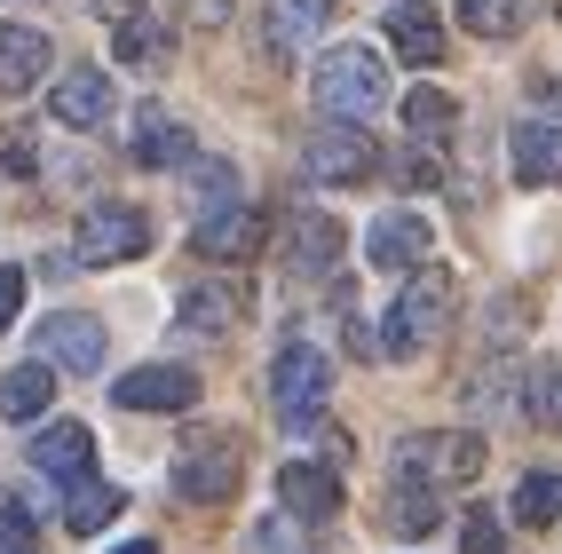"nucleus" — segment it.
Returning a JSON list of instances; mask_svg holds the SVG:
<instances>
[{
	"instance_id": "1",
	"label": "nucleus",
	"mask_w": 562,
	"mask_h": 554,
	"mask_svg": "<svg viewBox=\"0 0 562 554\" xmlns=\"http://www.w3.org/2000/svg\"><path fill=\"white\" fill-rule=\"evenodd\" d=\"M452 317H460V278H452V270H436V262H420V270L404 278L389 325H381V357L404 364V357L436 349L443 332H452Z\"/></svg>"
},
{
	"instance_id": "2",
	"label": "nucleus",
	"mask_w": 562,
	"mask_h": 554,
	"mask_svg": "<svg viewBox=\"0 0 562 554\" xmlns=\"http://www.w3.org/2000/svg\"><path fill=\"white\" fill-rule=\"evenodd\" d=\"M310 95L333 127H364L372 111L389 103V56L381 48H364V41H341V48H325L317 71H310Z\"/></svg>"
},
{
	"instance_id": "3",
	"label": "nucleus",
	"mask_w": 562,
	"mask_h": 554,
	"mask_svg": "<svg viewBox=\"0 0 562 554\" xmlns=\"http://www.w3.org/2000/svg\"><path fill=\"white\" fill-rule=\"evenodd\" d=\"M483 475V436L475 428H420L396 436V484L412 491H460Z\"/></svg>"
},
{
	"instance_id": "4",
	"label": "nucleus",
	"mask_w": 562,
	"mask_h": 554,
	"mask_svg": "<svg viewBox=\"0 0 562 554\" xmlns=\"http://www.w3.org/2000/svg\"><path fill=\"white\" fill-rule=\"evenodd\" d=\"M325 404H333V364H325V349L285 341L278 364H270V412H278V428H285V436L317 428V420H325Z\"/></svg>"
},
{
	"instance_id": "5",
	"label": "nucleus",
	"mask_w": 562,
	"mask_h": 554,
	"mask_svg": "<svg viewBox=\"0 0 562 554\" xmlns=\"http://www.w3.org/2000/svg\"><path fill=\"white\" fill-rule=\"evenodd\" d=\"M175 491L191 507H222V499H231L238 491V436H222V428H191V436H182Z\"/></svg>"
},
{
	"instance_id": "6",
	"label": "nucleus",
	"mask_w": 562,
	"mask_h": 554,
	"mask_svg": "<svg viewBox=\"0 0 562 554\" xmlns=\"http://www.w3.org/2000/svg\"><path fill=\"white\" fill-rule=\"evenodd\" d=\"M151 253V214L127 199H103L80 214V262H143Z\"/></svg>"
},
{
	"instance_id": "7",
	"label": "nucleus",
	"mask_w": 562,
	"mask_h": 554,
	"mask_svg": "<svg viewBox=\"0 0 562 554\" xmlns=\"http://www.w3.org/2000/svg\"><path fill=\"white\" fill-rule=\"evenodd\" d=\"M103 357H111L103 317H80V309L41 317V364L48 373H103Z\"/></svg>"
},
{
	"instance_id": "8",
	"label": "nucleus",
	"mask_w": 562,
	"mask_h": 554,
	"mask_svg": "<svg viewBox=\"0 0 562 554\" xmlns=\"http://www.w3.org/2000/svg\"><path fill=\"white\" fill-rule=\"evenodd\" d=\"M372 167H381V143H372L364 127H317L302 143V174L310 182H364Z\"/></svg>"
},
{
	"instance_id": "9",
	"label": "nucleus",
	"mask_w": 562,
	"mask_h": 554,
	"mask_svg": "<svg viewBox=\"0 0 562 554\" xmlns=\"http://www.w3.org/2000/svg\"><path fill=\"white\" fill-rule=\"evenodd\" d=\"M32 475L41 484H88L95 475V436L80 420H48V428H32Z\"/></svg>"
},
{
	"instance_id": "10",
	"label": "nucleus",
	"mask_w": 562,
	"mask_h": 554,
	"mask_svg": "<svg viewBox=\"0 0 562 554\" xmlns=\"http://www.w3.org/2000/svg\"><path fill=\"white\" fill-rule=\"evenodd\" d=\"M341 246H349V230H341L333 214L293 206V222H285V270H293V278H333Z\"/></svg>"
},
{
	"instance_id": "11",
	"label": "nucleus",
	"mask_w": 562,
	"mask_h": 554,
	"mask_svg": "<svg viewBox=\"0 0 562 554\" xmlns=\"http://www.w3.org/2000/svg\"><path fill=\"white\" fill-rule=\"evenodd\" d=\"M111 404H127V412H191L199 373H182V364H135V373H120Z\"/></svg>"
},
{
	"instance_id": "12",
	"label": "nucleus",
	"mask_w": 562,
	"mask_h": 554,
	"mask_svg": "<svg viewBox=\"0 0 562 554\" xmlns=\"http://www.w3.org/2000/svg\"><path fill=\"white\" fill-rule=\"evenodd\" d=\"M238 317H246L238 278H199V285H182V302H175V325L191 332V341H222Z\"/></svg>"
},
{
	"instance_id": "13",
	"label": "nucleus",
	"mask_w": 562,
	"mask_h": 554,
	"mask_svg": "<svg viewBox=\"0 0 562 554\" xmlns=\"http://www.w3.org/2000/svg\"><path fill=\"white\" fill-rule=\"evenodd\" d=\"M507 167H515V182H531V191H562V120H515Z\"/></svg>"
},
{
	"instance_id": "14",
	"label": "nucleus",
	"mask_w": 562,
	"mask_h": 554,
	"mask_svg": "<svg viewBox=\"0 0 562 554\" xmlns=\"http://www.w3.org/2000/svg\"><path fill=\"white\" fill-rule=\"evenodd\" d=\"M111 103H120V88H111V71L103 64H71L64 80L48 88V111L64 127H103L111 120Z\"/></svg>"
},
{
	"instance_id": "15",
	"label": "nucleus",
	"mask_w": 562,
	"mask_h": 554,
	"mask_svg": "<svg viewBox=\"0 0 562 554\" xmlns=\"http://www.w3.org/2000/svg\"><path fill=\"white\" fill-rule=\"evenodd\" d=\"M364 262H372V270H420V262H428V214H412V206L381 214V222L364 230Z\"/></svg>"
},
{
	"instance_id": "16",
	"label": "nucleus",
	"mask_w": 562,
	"mask_h": 554,
	"mask_svg": "<svg viewBox=\"0 0 562 554\" xmlns=\"http://www.w3.org/2000/svg\"><path fill=\"white\" fill-rule=\"evenodd\" d=\"M278 499H285V515H302V523H333V515H341V475L317 467V460H285Z\"/></svg>"
},
{
	"instance_id": "17",
	"label": "nucleus",
	"mask_w": 562,
	"mask_h": 554,
	"mask_svg": "<svg viewBox=\"0 0 562 554\" xmlns=\"http://www.w3.org/2000/svg\"><path fill=\"white\" fill-rule=\"evenodd\" d=\"M48 64H56V41H48L41 24H0V95L41 88Z\"/></svg>"
},
{
	"instance_id": "18",
	"label": "nucleus",
	"mask_w": 562,
	"mask_h": 554,
	"mask_svg": "<svg viewBox=\"0 0 562 554\" xmlns=\"http://www.w3.org/2000/svg\"><path fill=\"white\" fill-rule=\"evenodd\" d=\"M389 48L404 56V64H420V71H436L443 64V16L428 9V0H404V9H389Z\"/></svg>"
},
{
	"instance_id": "19",
	"label": "nucleus",
	"mask_w": 562,
	"mask_h": 554,
	"mask_svg": "<svg viewBox=\"0 0 562 554\" xmlns=\"http://www.w3.org/2000/svg\"><path fill=\"white\" fill-rule=\"evenodd\" d=\"M325 24H333V0H261V41H270L278 56L310 48Z\"/></svg>"
},
{
	"instance_id": "20",
	"label": "nucleus",
	"mask_w": 562,
	"mask_h": 554,
	"mask_svg": "<svg viewBox=\"0 0 562 554\" xmlns=\"http://www.w3.org/2000/svg\"><path fill=\"white\" fill-rule=\"evenodd\" d=\"M111 56H120V64H135V71H167V56H175V32H167L151 9H127L120 24H111Z\"/></svg>"
},
{
	"instance_id": "21",
	"label": "nucleus",
	"mask_w": 562,
	"mask_h": 554,
	"mask_svg": "<svg viewBox=\"0 0 562 554\" xmlns=\"http://www.w3.org/2000/svg\"><path fill=\"white\" fill-rule=\"evenodd\" d=\"M191 246L206 253V262H246V253L261 246V214H254V206H231V214H206L199 230H191Z\"/></svg>"
},
{
	"instance_id": "22",
	"label": "nucleus",
	"mask_w": 562,
	"mask_h": 554,
	"mask_svg": "<svg viewBox=\"0 0 562 554\" xmlns=\"http://www.w3.org/2000/svg\"><path fill=\"white\" fill-rule=\"evenodd\" d=\"M48 404H56V373H48L41 357L16 364V373H0V420L32 428V420H48Z\"/></svg>"
},
{
	"instance_id": "23",
	"label": "nucleus",
	"mask_w": 562,
	"mask_h": 554,
	"mask_svg": "<svg viewBox=\"0 0 562 554\" xmlns=\"http://www.w3.org/2000/svg\"><path fill=\"white\" fill-rule=\"evenodd\" d=\"M135 159H143V167H159V174H167V167H191V159H199V151H191V127L167 120V111L151 103V111L135 120Z\"/></svg>"
},
{
	"instance_id": "24",
	"label": "nucleus",
	"mask_w": 562,
	"mask_h": 554,
	"mask_svg": "<svg viewBox=\"0 0 562 554\" xmlns=\"http://www.w3.org/2000/svg\"><path fill=\"white\" fill-rule=\"evenodd\" d=\"M120 507H127V491L103 484V475H88V484H71V499H64V531L71 539H95L103 523H120Z\"/></svg>"
},
{
	"instance_id": "25",
	"label": "nucleus",
	"mask_w": 562,
	"mask_h": 554,
	"mask_svg": "<svg viewBox=\"0 0 562 554\" xmlns=\"http://www.w3.org/2000/svg\"><path fill=\"white\" fill-rule=\"evenodd\" d=\"M182 182H191V214H199V222H206V214L246 206V199H238V167H231V159H191V167H182Z\"/></svg>"
},
{
	"instance_id": "26",
	"label": "nucleus",
	"mask_w": 562,
	"mask_h": 554,
	"mask_svg": "<svg viewBox=\"0 0 562 554\" xmlns=\"http://www.w3.org/2000/svg\"><path fill=\"white\" fill-rule=\"evenodd\" d=\"M515 523H522V531L562 523V467H531V475L515 484Z\"/></svg>"
},
{
	"instance_id": "27",
	"label": "nucleus",
	"mask_w": 562,
	"mask_h": 554,
	"mask_svg": "<svg viewBox=\"0 0 562 554\" xmlns=\"http://www.w3.org/2000/svg\"><path fill=\"white\" fill-rule=\"evenodd\" d=\"M404 127H412V143L443 151V135H452V95H443V88H412L404 95Z\"/></svg>"
},
{
	"instance_id": "28",
	"label": "nucleus",
	"mask_w": 562,
	"mask_h": 554,
	"mask_svg": "<svg viewBox=\"0 0 562 554\" xmlns=\"http://www.w3.org/2000/svg\"><path fill=\"white\" fill-rule=\"evenodd\" d=\"M522 420L562 428V364H531V373H522Z\"/></svg>"
},
{
	"instance_id": "29",
	"label": "nucleus",
	"mask_w": 562,
	"mask_h": 554,
	"mask_svg": "<svg viewBox=\"0 0 562 554\" xmlns=\"http://www.w3.org/2000/svg\"><path fill=\"white\" fill-rule=\"evenodd\" d=\"M460 24L475 32V41H515V32H522V0H460Z\"/></svg>"
},
{
	"instance_id": "30",
	"label": "nucleus",
	"mask_w": 562,
	"mask_h": 554,
	"mask_svg": "<svg viewBox=\"0 0 562 554\" xmlns=\"http://www.w3.org/2000/svg\"><path fill=\"white\" fill-rule=\"evenodd\" d=\"M436 515H443V507H436V491L396 484V499H389V531H396V539H428V531H436Z\"/></svg>"
},
{
	"instance_id": "31",
	"label": "nucleus",
	"mask_w": 562,
	"mask_h": 554,
	"mask_svg": "<svg viewBox=\"0 0 562 554\" xmlns=\"http://www.w3.org/2000/svg\"><path fill=\"white\" fill-rule=\"evenodd\" d=\"M460 546H468V554H507V546H499V515H492V507L460 515Z\"/></svg>"
},
{
	"instance_id": "32",
	"label": "nucleus",
	"mask_w": 562,
	"mask_h": 554,
	"mask_svg": "<svg viewBox=\"0 0 562 554\" xmlns=\"http://www.w3.org/2000/svg\"><path fill=\"white\" fill-rule=\"evenodd\" d=\"M32 546V515L16 499H0V554H24Z\"/></svg>"
},
{
	"instance_id": "33",
	"label": "nucleus",
	"mask_w": 562,
	"mask_h": 554,
	"mask_svg": "<svg viewBox=\"0 0 562 554\" xmlns=\"http://www.w3.org/2000/svg\"><path fill=\"white\" fill-rule=\"evenodd\" d=\"M16 309H24V270H16V262H0V332L16 325Z\"/></svg>"
},
{
	"instance_id": "34",
	"label": "nucleus",
	"mask_w": 562,
	"mask_h": 554,
	"mask_svg": "<svg viewBox=\"0 0 562 554\" xmlns=\"http://www.w3.org/2000/svg\"><path fill=\"white\" fill-rule=\"evenodd\" d=\"M499 396H507V373L492 364V373H475V381H468V412H492Z\"/></svg>"
},
{
	"instance_id": "35",
	"label": "nucleus",
	"mask_w": 562,
	"mask_h": 554,
	"mask_svg": "<svg viewBox=\"0 0 562 554\" xmlns=\"http://www.w3.org/2000/svg\"><path fill=\"white\" fill-rule=\"evenodd\" d=\"M182 9H191V24H231L238 0H182Z\"/></svg>"
},
{
	"instance_id": "36",
	"label": "nucleus",
	"mask_w": 562,
	"mask_h": 554,
	"mask_svg": "<svg viewBox=\"0 0 562 554\" xmlns=\"http://www.w3.org/2000/svg\"><path fill=\"white\" fill-rule=\"evenodd\" d=\"M0 159H9V174H32V143H24V135H9V151H0Z\"/></svg>"
},
{
	"instance_id": "37",
	"label": "nucleus",
	"mask_w": 562,
	"mask_h": 554,
	"mask_svg": "<svg viewBox=\"0 0 562 554\" xmlns=\"http://www.w3.org/2000/svg\"><path fill=\"white\" fill-rule=\"evenodd\" d=\"M111 554H159V546L151 539H127V546H111Z\"/></svg>"
}]
</instances>
